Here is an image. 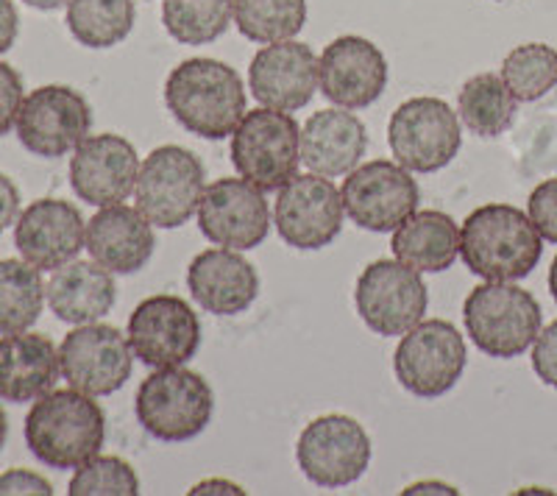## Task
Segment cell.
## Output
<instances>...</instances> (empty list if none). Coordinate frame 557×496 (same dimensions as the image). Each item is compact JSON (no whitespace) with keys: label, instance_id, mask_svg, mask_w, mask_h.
<instances>
[{"label":"cell","instance_id":"42","mask_svg":"<svg viewBox=\"0 0 557 496\" xmlns=\"http://www.w3.org/2000/svg\"><path fill=\"white\" fill-rule=\"evenodd\" d=\"M405 494H410V496H416V494H457V488L455 485L437 483V480H424V483L407 485Z\"/></svg>","mask_w":557,"mask_h":496},{"label":"cell","instance_id":"31","mask_svg":"<svg viewBox=\"0 0 557 496\" xmlns=\"http://www.w3.org/2000/svg\"><path fill=\"white\" fill-rule=\"evenodd\" d=\"M235 0H165L162 26L182 45H209L228 32Z\"/></svg>","mask_w":557,"mask_h":496},{"label":"cell","instance_id":"6","mask_svg":"<svg viewBox=\"0 0 557 496\" xmlns=\"http://www.w3.org/2000/svg\"><path fill=\"white\" fill-rule=\"evenodd\" d=\"M232 165L260 190L285 187L301 165V128L282 109H251L232 134Z\"/></svg>","mask_w":557,"mask_h":496},{"label":"cell","instance_id":"25","mask_svg":"<svg viewBox=\"0 0 557 496\" xmlns=\"http://www.w3.org/2000/svg\"><path fill=\"white\" fill-rule=\"evenodd\" d=\"M368 148L362 121L346 109H321L301 128V162L318 176H346L360 165Z\"/></svg>","mask_w":557,"mask_h":496},{"label":"cell","instance_id":"18","mask_svg":"<svg viewBox=\"0 0 557 496\" xmlns=\"http://www.w3.org/2000/svg\"><path fill=\"white\" fill-rule=\"evenodd\" d=\"M318 87L323 98L341 109H366L387 87V59L371 39H332L318 59Z\"/></svg>","mask_w":557,"mask_h":496},{"label":"cell","instance_id":"1","mask_svg":"<svg viewBox=\"0 0 557 496\" xmlns=\"http://www.w3.org/2000/svg\"><path fill=\"white\" fill-rule=\"evenodd\" d=\"M168 112L203 140H226L246 115V87L221 59H184L165 82Z\"/></svg>","mask_w":557,"mask_h":496},{"label":"cell","instance_id":"34","mask_svg":"<svg viewBox=\"0 0 557 496\" xmlns=\"http://www.w3.org/2000/svg\"><path fill=\"white\" fill-rule=\"evenodd\" d=\"M70 496H137L139 478L132 463L114 455H96L82 463L67 485Z\"/></svg>","mask_w":557,"mask_h":496},{"label":"cell","instance_id":"17","mask_svg":"<svg viewBox=\"0 0 557 496\" xmlns=\"http://www.w3.org/2000/svg\"><path fill=\"white\" fill-rule=\"evenodd\" d=\"M198 230L209 243L248 251L265 243L271 232V207L265 190L248 178H215L203 187L198 204Z\"/></svg>","mask_w":557,"mask_h":496},{"label":"cell","instance_id":"30","mask_svg":"<svg viewBox=\"0 0 557 496\" xmlns=\"http://www.w3.org/2000/svg\"><path fill=\"white\" fill-rule=\"evenodd\" d=\"M45 307L39 268L26 260H0V335L32 330Z\"/></svg>","mask_w":557,"mask_h":496},{"label":"cell","instance_id":"39","mask_svg":"<svg viewBox=\"0 0 557 496\" xmlns=\"http://www.w3.org/2000/svg\"><path fill=\"white\" fill-rule=\"evenodd\" d=\"M20 215V190L7 173H0V232H7Z\"/></svg>","mask_w":557,"mask_h":496},{"label":"cell","instance_id":"2","mask_svg":"<svg viewBox=\"0 0 557 496\" xmlns=\"http://www.w3.org/2000/svg\"><path fill=\"white\" fill-rule=\"evenodd\" d=\"M544 237L513 204H482L460 226V257L485 282H516L532 274Z\"/></svg>","mask_w":557,"mask_h":496},{"label":"cell","instance_id":"15","mask_svg":"<svg viewBox=\"0 0 557 496\" xmlns=\"http://www.w3.org/2000/svg\"><path fill=\"white\" fill-rule=\"evenodd\" d=\"M59 365L70 388L89 396H112L128 382L134 369V349L117 326L82 324L64 335L59 346Z\"/></svg>","mask_w":557,"mask_h":496},{"label":"cell","instance_id":"43","mask_svg":"<svg viewBox=\"0 0 557 496\" xmlns=\"http://www.w3.org/2000/svg\"><path fill=\"white\" fill-rule=\"evenodd\" d=\"M26 7L39 9V12H57V9L67 7V0H23Z\"/></svg>","mask_w":557,"mask_h":496},{"label":"cell","instance_id":"20","mask_svg":"<svg viewBox=\"0 0 557 496\" xmlns=\"http://www.w3.org/2000/svg\"><path fill=\"white\" fill-rule=\"evenodd\" d=\"M14 246L39 271H57L87 246V223L70 201L37 198L14 221Z\"/></svg>","mask_w":557,"mask_h":496},{"label":"cell","instance_id":"10","mask_svg":"<svg viewBox=\"0 0 557 496\" xmlns=\"http://www.w3.org/2000/svg\"><path fill=\"white\" fill-rule=\"evenodd\" d=\"M298 469L318 488H346L371 463V438L351 416H318L301 430L296 444Z\"/></svg>","mask_w":557,"mask_h":496},{"label":"cell","instance_id":"26","mask_svg":"<svg viewBox=\"0 0 557 496\" xmlns=\"http://www.w3.org/2000/svg\"><path fill=\"white\" fill-rule=\"evenodd\" d=\"M45 301L59 321L73 326L96 324L109 315L117 301V285L107 268L96 260H73L57 268L45 285Z\"/></svg>","mask_w":557,"mask_h":496},{"label":"cell","instance_id":"29","mask_svg":"<svg viewBox=\"0 0 557 496\" xmlns=\"http://www.w3.org/2000/svg\"><path fill=\"white\" fill-rule=\"evenodd\" d=\"M67 32L78 45L107 51L134 28V0H67Z\"/></svg>","mask_w":557,"mask_h":496},{"label":"cell","instance_id":"3","mask_svg":"<svg viewBox=\"0 0 557 496\" xmlns=\"http://www.w3.org/2000/svg\"><path fill=\"white\" fill-rule=\"evenodd\" d=\"M107 416L96 396L76 388L39 396L26 416V444L48 469H78L101 455Z\"/></svg>","mask_w":557,"mask_h":496},{"label":"cell","instance_id":"9","mask_svg":"<svg viewBox=\"0 0 557 496\" xmlns=\"http://www.w3.org/2000/svg\"><path fill=\"white\" fill-rule=\"evenodd\" d=\"M387 142L396 162L410 173L444 171L462 146L460 121L441 98H410L393 112Z\"/></svg>","mask_w":557,"mask_h":496},{"label":"cell","instance_id":"32","mask_svg":"<svg viewBox=\"0 0 557 496\" xmlns=\"http://www.w3.org/2000/svg\"><path fill=\"white\" fill-rule=\"evenodd\" d=\"M307 23V0H235V26L251 42L296 39Z\"/></svg>","mask_w":557,"mask_h":496},{"label":"cell","instance_id":"41","mask_svg":"<svg viewBox=\"0 0 557 496\" xmlns=\"http://www.w3.org/2000/svg\"><path fill=\"white\" fill-rule=\"evenodd\" d=\"M190 494H246L237 483H228V480H203V483L193 485Z\"/></svg>","mask_w":557,"mask_h":496},{"label":"cell","instance_id":"4","mask_svg":"<svg viewBox=\"0 0 557 496\" xmlns=\"http://www.w3.org/2000/svg\"><path fill=\"white\" fill-rule=\"evenodd\" d=\"M462 324L482 355L513 360L535 344L544 312L524 287L510 282H485L466 296Z\"/></svg>","mask_w":557,"mask_h":496},{"label":"cell","instance_id":"13","mask_svg":"<svg viewBox=\"0 0 557 496\" xmlns=\"http://www.w3.org/2000/svg\"><path fill=\"white\" fill-rule=\"evenodd\" d=\"M128 344L148 369L187 365L201 346V321L193 307L171 293L139 301L128 319Z\"/></svg>","mask_w":557,"mask_h":496},{"label":"cell","instance_id":"8","mask_svg":"<svg viewBox=\"0 0 557 496\" xmlns=\"http://www.w3.org/2000/svg\"><path fill=\"white\" fill-rule=\"evenodd\" d=\"M466 340L449 321L430 319L418 321L412 330L401 335L393 371L407 394L418 399H437L446 396L466 371Z\"/></svg>","mask_w":557,"mask_h":496},{"label":"cell","instance_id":"37","mask_svg":"<svg viewBox=\"0 0 557 496\" xmlns=\"http://www.w3.org/2000/svg\"><path fill=\"white\" fill-rule=\"evenodd\" d=\"M532 369L549 388H557V321L539 332L532 346Z\"/></svg>","mask_w":557,"mask_h":496},{"label":"cell","instance_id":"14","mask_svg":"<svg viewBox=\"0 0 557 496\" xmlns=\"http://www.w3.org/2000/svg\"><path fill=\"white\" fill-rule=\"evenodd\" d=\"M343 196L326 176L296 173L285 187H278L276 221L278 237L298 251H318L337 240L343 230Z\"/></svg>","mask_w":557,"mask_h":496},{"label":"cell","instance_id":"46","mask_svg":"<svg viewBox=\"0 0 557 496\" xmlns=\"http://www.w3.org/2000/svg\"><path fill=\"white\" fill-rule=\"evenodd\" d=\"M496 3H502V0H496Z\"/></svg>","mask_w":557,"mask_h":496},{"label":"cell","instance_id":"21","mask_svg":"<svg viewBox=\"0 0 557 496\" xmlns=\"http://www.w3.org/2000/svg\"><path fill=\"white\" fill-rule=\"evenodd\" d=\"M248 87L262 107L305 109L318 89V57L298 39L262 45L248 67Z\"/></svg>","mask_w":557,"mask_h":496},{"label":"cell","instance_id":"33","mask_svg":"<svg viewBox=\"0 0 557 496\" xmlns=\"http://www.w3.org/2000/svg\"><path fill=\"white\" fill-rule=\"evenodd\" d=\"M499 76L516 101H539L557 87V51L544 42L519 45L505 57Z\"/></svg>","mask_w":557,"mask_h":496},{"label":"cell","instance_id":"45","mask_svg":"<svg viewBox=\"0 0 557 496\" xmlns=\"http://www.w3.org/2000/svg\"><path fill=\"white\" fill-rule=\"evenodd\" d=\"M549 293H552V299L557 301V257L552 260V268H549Z\"/></svg>","mask_w":557,"mask_h":496},{"label":"cell","instance_id":"38","mask_svg":"<svg viewBox=\"0 0 557 496\" xmlns=\"http://www.w3.org/2000/svg\"><path fill=\"white\" fill-rule=\"evenodd\" d=\"M53 485L28 469H9L0 474V496H51Z\"/></svg>","mask_w":557,"mask_h":496},{"label":"cell","instance_id":"23","mask_svg":"<svg viewBox=\"0 0 557 496\" xmlns=\"http://www.w3.org/2000/svg\"><path fill=\"white\" fill-rule=\"evenodd\" d=\"M153 223L137 207H101L87 223V251L109 274H137L153 257Z\"/></svg>","mask_w":557,"mask_h":496},{"label":"cell","instance_id":"27","mask_svg":"<svg viewBox=\"0 0 557 496\" xmlns=\"http://www.w3.org/2000/svg\"><path fill=\"white\" fill-rule=\"evenodd\" d=\"M393 257L418 274H441L460 257V226L441 210L412 212L393 230Z\"/></svg>","mask_w":557,"mask_h":496},{"label":"cell","instance_id":"19","mask_svg":"<svg viewBox=\"0 0 557 496\" xmlns=\"http://www.w3.org/2000/svg\"><path fill=\"white\" fill-rule=\"evenodd\" d=\"M139 157L121 134H92L73 151L70 187L84 204H123L137 187Z\"/></svg>","mask_w":557,"mask_h":496},{"label":"cell","instance_id":"40","mask_svg":"<svg viewBox=\"0 0 557 496\" xmlns=\"http://www.w3.org/2000/svg\"><path fill=\"white\" fill-rule=\"evenodd\" d=\"M20 34V14L12 0H0V57L12 51Z\"/></svg>","mask_w":557,"mask_h":496},{"label":"cell","instance_id":"35","mask_svg":"<svg viewBox=\"0 0 557 496\" xmlns=\"http://www.w3.org/2000/svg\"><path fill=\"white\" fill-rule=\"evenodd\" d=\"M527 212H530V221L539 235L557 246V176L546 178L530 193Z\"/></svg>","mask_w":557,"mask_h":496},{"label":"cell","instance_id":"44","mask_svg":"<svg viewBox=\"0 0 557 496\" xmlns=\"http://www.w3.org/2000/svg\"><path fill=\"white\" fill-rule=\"evenodd\" d=\"M7 438H9V419H7V410L0 408V449L7 446Z\"/></svg>","mask_w":557,"mask_h":496},{"label":"cell","instance_id":"36","mask_svg":"<svg viewBox=\"0 0 557 496\" xmlns=\"http://www.w3.org/2000/svg\"><path fill=\"white\" fill-rule=\"evenodd\" d=\"M23 98V76L12 64L0 62V137H7L17 123Z\"/></svg>","mask_w":557,"mask_h":496},{"label":"cell","instance_id":"7","mask_svg":"<svg viewBox=\"0 0 557 496\" xmlns=\"http://www.w3.org/2000/svg\"><path fill=\"white\" fill-rule=\"evenodd\" d=\"M203 187L207 173L190 148L159 146L139 165L134 198L153 226L178 230L198 212Z\"/></svg>","mask_w":557,"mask_h":496},{"label":"cell","instance_id":"12","mask_svg":"<svg viewBox=\"0 0 557 496\" xmlns=\"http://www.w3.org/2000/svg\"><path fill=\"white\" fill-rule=\"evenodd\" d=\"M355 305L368 330L382 337H396L424 321L430 290L416 268L399 260H376L362 268Z\"/></svg>","mask_w":557,"mask_h":496},{"label":"cell","instance_id":"5","mask_svg":"<svg viewBox=\"0 0 557 496\" xmlns=\"http://www.w3.org/2000/svg\"><path fill=\"white\" fill-rule=\"evenodd\" d=\"M134 410L151 438L182 444L207 430L215 413V396L201 374L184 365L153 369V374L139 382Z\"/></svg>","mask_w":557,"mask_h":496},{"label":"cell","instance_id":"22","mask_svg":"<svg viewBox=\"0 0 557 496\" xmlns=\"http://www.w3.org/2000/svg\"><path fill=\"white\" fill-rule=\"evenodd\" d=\"M187 287L212 315H240L260 296L257 268L235 248H207L187 268Z\"/></svg>","mask_w":557,"mask_h":496},{"label":"cell","instance_id":"28","mask_svg":"<svg viewBox=\"0 0 557 496\" xmlns=\"http://www.w3.org/2000/svg\"><path fill=\"white\" fill-rule=\"evenodd\" d=\"M516 96L505 78L496 73H480L462 84L457 98V115L476 137H499L516 117Z\"/></svg>","mask_w":557,"mask_h":496},{"label":"cell","instance_id":"24","mask_svg":"<svg viewBox=\"0 0 557 496\" xmlns=\"http://www.w3.org/2000/svg\"><path fill=\"white\" fill-rule=\"evenodd\" d=\"M62 365L59 349L39 332H12L0 337V399L23 405L51 394Z\"/></svg>","mask_w":557,"mask_h":496},{"label":"cell","instance_id":"11","mask_svg":"<svg viewBox=\"0 0 557 496\" xmlns=\"http://www.w3.org/2000/svg\"><path fill=\"white\" fill-rule=\"evenodd\" d=\"M17 140L34 157L59 160L76 151L89 137L92 109L87 98L64 84H45L23 98L17 123Z\"/></svg>","mask_w":557,"mask_h":496},{"label":"cell","instance_id":"16","mask_svg":"<svg viewBox=\"0 0 557 496\" xmlns=\"http://www.w3.org/2000/svg\"><path fill=\"white\" fill-rule=\"evenodd\" d=\"M346 215L368 232H393L418 210L421 193L405 165L387 160L366 162L343 182Z\"/></svg>","mask_w":557,"mask_h":496}]
</instances>
